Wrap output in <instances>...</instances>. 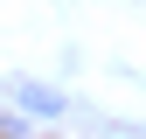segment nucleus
<instances>
[{
    "label": "nucleus",
    "mask_w": 146,
    "mask_h": 139,
    "mask_svg": "<svg viewBox=\"0 0 146 139\" xmlns=\"http://www.w3.org/2000/svg\"><path fill=\"white\" fill-rule=\"evenodd\" d=\"M21 104H28V111H42V118H56V111H63V97H56V91H42V83H21Z\"/></svg>",
    "instance_id": "1"
}]
</instances>
